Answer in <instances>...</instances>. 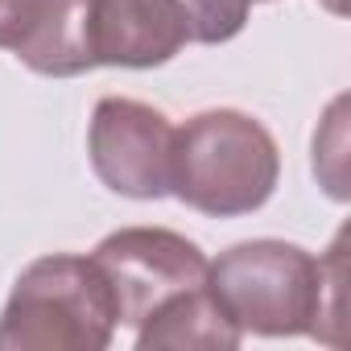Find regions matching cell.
Returning a JSON list of instances; mask_svg holds the SVG:
<instances>
[{
    "label": "cell",
    "instance_id": "6da1fadb",
    "mask_svg": "<svg viewBox=\"0 0 351 351\" xmlns=\"http://www.w3.org/2000/svg\"><path fill=\"white\" fill-rule=\"evenodd\" d=\"M207 285L244 335L326 343V322L343 326V240L326 261L285 240H244L207 269Z\"/></svg>",
    "mask_w": 351,
    "mask_h": 351
},
{
    "label": "cell",
    "instance_id": "7a4b0ae2",
    "mask_svg": "<svg viewBox=\"0 0 351 351\" xmlns=\"http://www.w3.org/2000/svg\"><path fill=\"white\" fill-rule=\"evenodd\" d=\"M281 178V153L273 132L232 108H211L173 128L169 191L186 207L232 219L269 203Z\"/></svg>",
    "mask_w": 351,
    "mask_h": 351
},
{
    "label": "cell",
    "instance_id": "3957f363",
    "mask_svg": "<svg viewBox=\"0 0 351 351\" xmlns=\"http://www.w3.org/2000/svg\"><path fill=\"white\" fill-rule=\"evenodd\" d=\"M120 326L112 289L91 256L34 261L0 314V351H104Z\"/></svg>",
    "mask_w": 351,
    "mask_h": 351
},
{
    "label": "cell",
    "instance_id": "277c9868",
    "mask_svg": "<svg viewBox=\"0 0 351 351\" xmlns=\"http://www.w3.org/2000/svg\"><path fill=\"white\" fill-rule=\"evenodd\" d=\"M91 261L104 273L124 326H141L165 302L207 285V269H211V261L195 240L169 228L112 232L108 240H99Z\"/></svg>",
    "mask_w": 351,
    "mask_h": 351
},
{
    "label": "cell",
    "instance_id": "5b68a950",
    "mask_svg": "<svg viewBox=\"0 0 351 351\" xmlns=\"http://www.w3.org/2000/svg\"><path fill=\"white\" fill-rule=\"evenodd\" d=\"M169 145L173 124L141 99L108 95L91 112V169L108 191L124 199L169 195Z\"/></svg>",
    "mask_w": 351,
    "mask_h": 351
},
{
    "label": "cell",
    "instance_id": "8992f818",
    "mask_svg": "<svg viewBox=\"0 0 351 351\" xmlns=\"http://www.w3.org/2000/svg\"><path fill=\"white\" fill-rule=\"evenodd\" d=\"M0 50L54 79L95 71L91 0H0Z\"/></svg>",
    "mask_w": 351,
    "mask_h": 351
},
{
    "label": "cell",
    "instance_id": "52a82bcc",
    "mask_svg": "<svg viewBox=\"0 0 351 351\" xmlns=\"http://www.w3.org/2000/svg\"><path fill=\"white\" fill-rule=\"evenodd\" d=\"M191 38V21L173 0H91L95 66H161Z\"/></svg>",
    "mask_w": 351,
    "mask_h": 351
},
{
    "label": "cell",
    "instance_id": "ba28073f",
    "mask_svg": "<svg viewBox=\"0 0 351 351\" xmlns=\"http://www.w3.org/2000/svg\"><path fill=\"white\" fill-rule=\"evenodd\" d=\"M244 330L223 314L211 285H199L182 298L165 302L136 326L141 351H232L240 347Z\"/></svg>",
    "mask_w": 351,
    "mask_h": 351
},
{
    "label": "cell",
    "instance_id": "9c48e42d",
    "mask_svg": "<svg viewBox=\"0 0 351 351\" xmlns=\"http://www.w3.org/2000/svg\"><path fill=\"white\" fill-rule=\"evenodd\" d=\"M186 21H191V38L195 42H232L244 21H248V9H252V0H173Z\"/></svg>",
    "mask_w": 351,
    "mask_h": 351
}]
</instances>
